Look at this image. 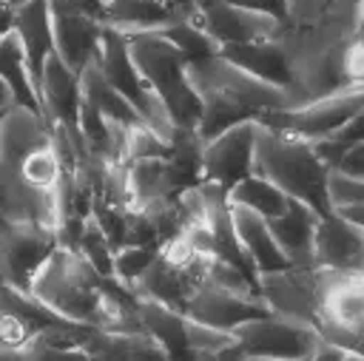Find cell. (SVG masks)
Masks as SVG:
<instances>
[{
	"label": "cell",
	"instance_id": "6da1fadb",
	"mask_svg": "<svg viewBox=\"0 0 364 361\" xmlns=\"http://www.w3.org/2000/svg\"><path fill=\"white\" fill-rule=\"evenodd\" d=\"M185 71L202 105L196 122V136L202 142L216 136L228 125L250 119L262 111L296 105V94L290 88L253 77L250 71H245L219 51L188 60Z\"/></svg>",
	"mask_w": 364,
	"mask_h": 361
},
{
	"label": "cell",
	"instance_id": "7a4b0ae2",
	"mask_svg": "<svg viewBox=\"0 0 364 361\" xmlns=\"http://www.w3.org/2000/svg\"><path fill=\"white\" fill-rule=\"evenodd\" d=\"M111 281L114 279L102 276L82 256L80 247L57 244L34 273L28 293L65 321L100 327L102 304L111 293Z\"/></svg>",
	"mask_w": 364,
	"mask_h": 361
},
{
	"label": "cell",
	"instance_id": "3957f363",
	"mask_svg": "<svg viewBox=\"0 0 364 361\" xmlns=\"http://www.w3.org/2000/svg\"><path fill=\"white\" fill-rule=\"evenodd\" d=\"M250 173L273 182L290 199H299L318 213L333 210L327 202V168L307 136L262 125L253 145Z\"/></svg>",
	"mask_w": 364,
	"mask_h": 361
},
{
	"label": "cell",
	"instance_id": "277c9868",
	"mask_svg": "<svg viewBox=\"0 0 364 361\" xmlns=\"http://www.w3.org/2000/svg\"><path fill=\"white\" fill-rule=\"evenodd\" d=\"M125 37H128V54H131L136 71L162 97L176 128L196 131L202 105H199V97L185 71L188 57L156 31H136V34H125Z\"/></svg>",
	"mask_w": 364,
	"mask_h": 361
},
{
	"label": "cell",
	"instance_id": "5b68a950",
	"mask_svg": "<svg viewBox=\"0 0 364 361\" xmlns=\"http://www.w3.org/2000/svg\"><path fill=\"white\" fill-rule=\"evenodd\" d=\"M97 63L105 74V80L131 99V105L139 111L142 122L148 128H154L159 134L162 142L171 145L173 134H176V122L171 119V111L165 108L162 97L145 82V77L136 71L131 54H128V37L111 26L102 23V34H100V45H97Z\"/></svg>",
	"mask_w": 364,
	"mask_h": 361
},
{
	"label": "cell",
	"instance_id": "8992f818",
	"mask_svg": "<svg viewBox=\"0 0 364 361\" xmlns=\"http://www.w3.org/2000/svg\"><path fill=\"white\" fill-rule=\"evenodd\" d=\"M321 270L318 333L364 358V284L355 270Z\"/></svg>",
	"mask_w": 364,
	"mask_h": 361
},
{
	"label": "cell",
	"instance_id": "52a82bcc",
	"mask_svg": "<svg viewBox=\"0 0 364 361\" xmlns=\"http://www.w3.org/2000/svg\"><path fill=\"white\" fill-rule=\"evenodd\" d=\"M233 335L242 347L245 358H313L321 333L313 321L287 318V316H259L239 327H233Z\"/></svg>",
	"mask_w": 364,
	"mask_h": 361
},
{
	"label": "cell",
	"instance_id": "ba28073f",
	"mask_svg": "<svg viewBox=\"0 0 364 361\" xmlns=\"http://www.w3.org/2000/svg\"><path fill=\"white\" fill-rule=\"evenodd\" d=\"M358 108H364V85H353L344 91H333L299 105H284V108H270L256 114L262 125L293 131L307 139L318 136H333Z\"/></svg>",
	"mask_w": 364,
	"mask_h": 361
},
{
	"label": "cell",
	"instance_id": "9c48e42d",
	"mask_svg": "<svg viewBox=\"0 0 364 361\" xmlns=\"http://www.w3.org/2000/svg\"><path fill=\"white\" fill-rule=\"evenodd\" d=\"M256 287L270 313L313 321V324L318 321V304H321L318 267L284 264L279 270H264V273H256Z\"/></svg>",
	"mask_w": 364,
	"mask_h": 361
},
{
	"label": "cell",
	"instance_id": "30bf717a",
	"mask_svg": "<svg viewBox=\"0 0 364 361\" xmlns=\"http://www.w3.org/2000/svg\"><path fill=\"white\" fill-rule=\"evenodd\" d=\"M57 247L54 230L31 222H0V281L28 290L46 256Z\"/></svg>",
	"mask_w": 364,
	"mask_h": 361
},
{
	"label": "cell",
	"instance_id": "8fae6325",
	"mask_svg": "<svg viewBox=\"0 0 364 361\" xmlns=\"http://www.w3.org/2000/svg\"><path fill=\"white\" fill-rule=\"evenodd\" d=\"M196 26H202L219 48L228 43H247V40H273L284 31V20L253 11L245 6H236L230 0H193V17Z\"/></svg>",
	"mask_w": 364,
	"mask_h": 361
},
{
	"label": "cell",
	"instance_id": "7c38bea8",
	"mask_svg": "<svg viewBox=\"0 0 364 361\" xmlns=\"http://www.w3.org/2000/svg\"><path fill=\"white\" fill-rule=\"evenodd\" d=\"M259 128H262V122L256 117H250V119L228 125L216 136L205 139L202 142L199 179L219 182V185L230 188L233 182L247 176L250 173V162H253V145H256Z\"/></svg>",
	"mask_w": 364,
	"mask_h": 361
},
{
	"label": "cell",
	"instance_id": "4fadbf2b",
	"mask_svg": "<svg viewBox=\"0 0 364 361\" xmlns=\"http://www.w3.org/2000/svg\"><path fill=\"white\" fill-rule=\"evenodd\" d=\"M40 114L48 125H60L68 131L74 148H77V156L85 153V145H82V136H80V125H77V117H80V80L77 74L51 51L43 63V74H40Z\"/></svg>",
	"mask_w": 364,
	"mask_h": 361
},
{
	"label": "cell",
	"instance_id": "5bb4252c",
	"mask_svg": "<svg viewBox=\"0 0 364 361\" xmlns=\"http://www.w3.org/2000/svg\"><path fill=\"white\" fill-rule=\"evenodd\" d=\"M0 219L3 222H31L48 230H57L60 208H57V188H37L31 185L20 168L0 162Z\"/></svg>",
	"mask_w": 364,
	"mask_h": 361
},
{
	"label": "cell",
	"instance_id": "9a60e30c",
	"mask_svg": "<svg viewBox=\"0 0 364 361\" xmlns=\"http://www.w3.org/2000/svg\"><path fill=\"white\" fill-rule=\"evenodd\" d=\"M51 11V40H54V54L74 71L97 54L100 34H102V20L80 11L68 0H48Z\"/></svg>",
	"mask_w": 364,
	"mask_h": 361
},
{
	"label": "cell",
	"instance_id": "2e32d148",
	"mask_svg": "<svg viewBox=\"0 0 364 361\" xmlns=\"http://www.w3.org/2000/svg\"><path fill=\"white\" fill-rule=\"evenodd\" d=\"M313 264L327 270H361L364 227L341 219L336 210L321 213L313 233Z\"/></svg>",
	"mask_w": 364,
	"mask_h": 361
},
{
	"label": "cell",
	"instance_id": "e0dca14e",
	"mask_svg": "<svg viewBox=\"0 0 364 361\" xmlns=\"http://www.w3.org/2000/svg\"><path fill=\"white\" fill-rule=\"evenodd\" d=\"M267 304L262 298H242L230 290H222L210 281H199L185 304V316L210 327H222V330H233L250 318L267 316Z\"/></svg>",
	"mask_w": 364,
	"mask_h": 361
},
{
	"label": "cell",
	"instance_id": "ac0fdd59",
	"mask_svg": "<svg viewBox=\"0 0 364 361\" xmlns=\"http://www.w3.org/2000/svg\"><path fill=\"white\" fill-rule=\"evenodd\" d=\"M46 145H51V131L40 111L11 102L0 114V162L20 168L31 151Z\"/></svg>",
	"mask_w": 364,
	"mask_h": 361
},
{
	"label": "cell",
	"instance_id": "d6986e66",
	"mask_svg": "<svg viewBox=\"0 0 364 361\" xmlns=\"http://www.w3.org/2000/svg\"><path fill=\"white\" fill-rule=\"evenodd\" d=\"M230 222H233L236 242H239L253 276L290 264L287 256L282 253V247L273 239L267 216H262L256 210H247V208H239V205H230Z\"/></svg>",
	"mask_w": 364,
	"mask_h": 361
},
{
	"label": "cell",
	"instance_id": "ffe728a7",
	"mask_svg": "<svg viewBox=\"0 0 364 361\" xmlns=\"http://www.w3.org/2000/svg\"><path fill=\"white\" fill-rule=\"evenodd\" d=\"M128 176V190H131V208L159 199V196H176L182 188L193 185L185 171L168 156H148V159H134L125 165Z\"/></svg>",
	"mask_w": 364,
	"mask_h": 361
},
{
	"label": "cell",
	"instance_id": "44dd1931",
	"mask_svg": "<svg viewBox=\"0 0 364 361\" xmlns=\"http://www.w3.org/2000/svg\"><path fill=\"white\" fill-rule=\"evenodd\" d=\"M11 28L23 45L26 54V65L31 71L34 85H40V74H43V63L46 57L54 51V40H51V11H48V0H26L20 6H14V20ZM40 94V91H37Z\"/></svg>",
	"mask_w": 364,
	"mask_h": 361
},
{
	"label": "cell",
	"instance_id": "7402d4cb",
	"mask_svg": "<svg viewBox=\"0 0 364 361\" xmlns=\"http://www.w3.org/2000/svg\"><path fill=\"white\" fill-rule=\"evenodd\" d=\"M219 54H225L228 60H233L236 65L250 71L253 77L293 91L290 60H287V51H284L279 37H273V40H247V43H228V45L219 48Z\"/></svg>",
	"mask_w": 364,
	"mask_h": 361
},
{
	"label": "cell",
	"instance_id": "603a6c76",
	"mask_svg": "<svg viewBox=\"0 0 364 361\" xmlns=\"http://www.w3.org/2000/svg\"><path fill=\"white\" fill-rule=\"evenodd\" d=\"M318 210H313L310 205L290 199L287 210L267 219L276 244L282 247V253L287 256L290 264L299 267H316L313 264V233H316V222H318Z\"/></svg>",
	"mask_w": 364,
	"mask_h": 361
},
{
	"label": "cell",
	"instance_id": "cb8c5ba5",
	"mask_svg": "<svg viewBox=\"0 0 364 361\" xmlns=\"http://www.w3.org/2000/svg\"><path fill=\"white\" fill-rule=\"evenodd\" d=\"M202 281L199 273H191V270H179L173 264H168L159 253L154 256V262L134 279L131 284V293L134 296H142V298H154V301H162L173 310H182L185 313V304L193 293V287Z\"/></svg>",
	"mask_w": 364,
	"mask_h": 361
},
{
	"label": "cell",
	"instance_id": "d4e9b609",
	"mask_svg": "<svg viewBox=\"0 0 364 361\" xmlns=\"http://www.w3.org/2000/svg\"><path fill=\"white\" fill-rule=\"evenodd\" d=\"M80 80V94L85 102H91L105 119H114V122H125V125H134V122H142L139 111L131 105V99L125 94H119L102 74L100 63H97V54L80 68L77 74Z\"/></svg>",
	"mask_w": 364,
	"mask_h": 361
},
{
	"label": "cell",
	"instance_id": "484cf974",
	"mask_svg": "<svg viewBox=\"0 0 364 361\" xmlns=\"http://www.w3.org/2000/svg\"><path fill=\"white\" fill-rule=\"evenodd\" d=\"M176 20H185V17L165 0H111V6L102 14V23L122 34L156 31Z\"/></svg>",
	"mask_w": 364,
	"mask_h": 361
},
{
	"label": "cell",
	"instance_id": "4316f807",
	"mask_svg": "<svg viewBox=\"0 0 364 361\" xmlns=\"http://www.w3.org/2000/svg\"><path fill=\"white\" fill-rule=\"evenodd\" d=\"M134 307H136L142 330L159 341V347L168 352V358L185 355L188 341H185V313L182 310H173L162 301L142 298V296H134Z\"/></svg>",
	"mask_w": 364,
	"mask_h": 361
},
{
	"label": "cell",
	"instance_id": "83f0119b",
	"mask_svg": "<svg viewBox=\"0 0 364 361\" xmlns=\"http://www.w3.org/2000/svg\"><path fill=\"white\" fill-rule=\"evenodd\" d=\"M88 358H168V352L159 347L156 338H151L145 330L136 333H108V330H91L85 338Z\"/></svg>",
	"mask_w": 364,
	"mask_h": 361
},
{
	"label": "cell",
	"instance_id": "f1b7e54d",
	"mask_svg": "<svg viewBox=\"0 0 364 361\" xmlns=\"http://www.w3.org/2000/svg\"><path fill=\"white\" fill-rule=\"evenodd\" d=\"M0 77L9 82L14 102L40 111V94H37V85L26 65V54H23V45H20L14 28L0 37Z\"/></svg>",
	"mask_w": 364,
	"mask_h": 361
},
{
	"label": "cell",
	"instance_id": "f546056e",
	"mask_svg": "<svg viewBox=\"0 0 364 361\" xmlns=\"http://www.w3.org/2000/svg\"><path fill=\"white\" fill-rule=\"evenodd\" d=\"M225 196H228V205H239V208L256 210V213H262L267 219L284 213L287 205H290V196L282 188H276L273 182H267V179H262L256 173H247L239 182H233L225 190Z\"/></svg>",
	"mask_w": 364,
	"mask_h": 361
},
{
	"label": "cell",
	"instance_id": "4dcf8cb0",
	"mask_svg": "<svg viewBox=\"0 0 364 361\" xmlns=\"http://www.w3.org/2000/svg\"><path fill=\"white\" fill-rule=\"evenodd\" d=\"M202 279L222 287V290H230L242 298H262L259 296V287H256V276L247 273L242 264L230 262V259H222L216 253H208L205 256V264H202Z\"/></svg>",
	"mask_w": 364,
	"mask_h": 361
},
{
	"label": "cell",
	"instance_id": "1f68e13d",
	"mask_svg": "<svg viewBox=\"0 0 364 361\" xmlns=\"http://www.w3.org/2000/svg\"><path fill=\"white\" fill-rule=\"evenodd\" d=\"M156 34H162L168 43H173L188 60L208 57V54H216V51H219V43H216L202 26H196L193 20H176V23H168V26L156 28Z\"/></svg>",
	"mask_w": 364,
	"mask_h": 361
},
{
	"label": "cell",
	"instance_id": "d6a6232c",
	"mask_svg": "<svg viewBox=\"0 0 364 361\" xmlns=\"http://www.w3.org/2000/svg\"><path fill=\"white\" fill-rule=\"evenodd\" d=\"M185 358H219V352L225 347H230L236 341L233 330H222V327H210L202 321H193L185 316Z\"/></svg>",
	"mask_w": 364,
	"mask_h": 361
},
{
	"label": "cell",
	"instance_id": "836d02e7",
	"mask_svg": "<svg viewBox=\"0 0 364 361\" xmlns=\"http://www.w3.org/2000/svg\"><path fill=\"white\" fill-rule=\"evenodd\" d=\"M156 250H159V244H119V247H114L111 279L131 290L134 279L154 262Z\"/></svg>",
	"mask_w": 364,
	"mask_h": 361
},
{
	"label": "cell",
	"instance_id": "e575fe53",
	"mask_svg": "<svg viewBox=\"0 0 364 361\" xmlns=\"http://www.w3.org/2000/svg\"><path fill=\"white\" fill-rule=\"evenodd\" d=\"M20 173L37 185V188H57L60 176H63V162H60V153L54 151V145H46V148H37L31 151L23 162H20Z\"/></svg>",
	"mask_w": 364,
	"mask_h": 361
},
{
	"label": "cell",
	"instance_id": "d590c367",
	"mask_svg": "<svg viewBox=\"0 0 364 361\" xmlns=\"http://www.w3.org/2000/svg\"><path fill=\"white\" fill-rule=\"evenodd\" d=\"M171 145L159 139V134L154 128H148L145 122H134L128 125V136H125V165L134 159H148V156H168Z\"/></svg>",
	"mask_w": 364,
	"mask_h": 361
},
{
	"label": "cell",
	"instance_id": "8d00e7d4",
	"mask_svg": "<svg viewBox=\"0 0 364 361\" xmlns=\"http://www.w3.org/2000/svg\"><path fill=\"white\" fill-rule=\"evenodd\" d=\"M327 202L333 210L341 205H361L364 202V179L330 168L327 171Z\"/></svg>",
	"mask_w": 364,
	"mask_h": 361
},
{
	"label": "cell",
	"instance_id": "74e56055",
	"mask_svg": "<svg viewBox=\"0 0 364 361\" xmlns=\"http://www.w3.org/2000/svg\"><path fill=\"white\" fill-rule=\"evenodd\" d=\"M344 74L350 85H364V40L361 34L355 40H350L347 51H344Z\"/></svg>",
	"mask_w": 364,
	"mask_h": 361
},
{
	"label": "cell",
	"instance_id": "f35d334b",
	"mask_svg": "<svg viewBox=\"0 0 364 361\" xmlns=\"http://www.w3.org/2000/svg\"><path fill=\"white\" fill-rule=\"evenodd\" d=\"M310 142H313V151H316V156L324 162L327 171L336 168L338 159L344 156V151L350 148V142H341L338 136H318V139H310Z\"/></svg>",
	"mask_w": 364,
	"mask_h": 361
},
{
	"label": "cell",
	"instance_id": "ab89813d",
	"mask_svg": "<svg viewBox=\"0 0 364 361\" xmlns=\"http://www.w3.org/2000/svg\"><path fill=\"white\" fill-rule=\"evenodd\" d=\"M336 171L350 173V176H361V179H364V139H361V142H353V145L344 151V156L338 159Z\"/></svg>",
	"mask_w": 364,
	"mask_h": 361
},
{
	"label": "cell",
	"instance_id": "60d3db41",
	"mask_svg": "<svg viewBox=\"0 0 364 361\" xmlns=\"http://www.w3.org/2000/svg\"><path fill=\"white\" fill-rule=\"evenodd\" d=\"M333 136H338L341 142H350V145H353V142H361V139H364V108H358Z\"/></svg>",
	"mask_w": 364,
	"mask_h": 361
},
{
	"label": "cell",
	"instance_id": "b9f144b4",
	"mask_svg": "<svg viewBox=\"0 0 364 361\" xmlns=\"http://www.w3.org/2000/svg\"><path fill=\"white\" fill-rule=\"evenodd\" d=\"M230 3L253 9V11H264V14H273V17L284 20V0H230Z\"/></svg>",
	"mask_w": 364,
	"mask_h": 361
},
{
	"label": "cell",
	"instance_id": "7bdbcfd3",
	"mask_svg": "<svg viewBox=\"0 0 364 361\" xmlns=\"http://www.w3.org/2000/svg\"><path fill=\"white\" fill-rule=\"evenodd\" d=\"M11 20H14V6L9 0H0V37L11 31Z\"/></svg>",
	"mask_w": 364,
	"mask_h": 361
},
{
	"label": "cell",
	"instance_id": "ee69618b",
	"mask_svg": "<svg viewBox=\"0 0 364 361\" xmlns=\"http://www.w3.org/2000/svg\"><path fill=\"white\" fill-rule=\"evenodd\" d=\"M168 6H173L185 20H191L193 17V0H165Z\"/></svg>",
	"mask_w": 364,
	"mask_h": 361
},
{
	"label": "cell",
	"instance_id": "f6af8a7d",
	"mask_svg": "<svg viewBox=\"0 0 364 361\" xmlns=\"http://www.w3.org/2000/svg\"><path fill=\"white\" fill-rule=\"evenodd\" d=\"M11 102H14V94H11L9 82H6L3 77H0V114H3V111H6V108H9Z\"/></svg>",
	"mask_w": 364,
	"mask_h": 361
},
{
	"label": "cell",
	"instance_id": "bcb514c9",
	"mask_svg": "<svg viewBox=\"0 0 364 361\" xmlns=\"http://www.w3.org/2000/svg\"><path fill=\"white\" fill-rule=\"evenodd\" d=\"M358 28L364 31V0H358ZM361 31H358V34H361Z\"/></svg>",
	"mask_w": 364,
	"mask_h": 361
},
{
	"label": "cell",
	"instance_id": "7dc6e473",
	"mask_svg": "<svg viewBox=\"0 0 364 361\" xmlns=\"http://www.w3.org/2000/svg\"><path fill=\"white\" fill-rule=\"evenodd\" d=\"M9 3H11V6H20V3H26V0H9Z\"/></svg>",
	"mask_w": 364,
	"mask_h": 361
},
{
	"label": "cell",
	"instance_id": "c3c4849f",
	"mask_svg": "<svg viewBox=\"0 0 364 361\" xmlns=\"http://www.w3.org/2000/svg\"><path fill=\"white\" fill-rule=\"evenodd\" d=\"M361 40H364V31H361Z\"/></svg>",
	"mask_w": 364,
	"mask_h": 361
}]
</instances>
